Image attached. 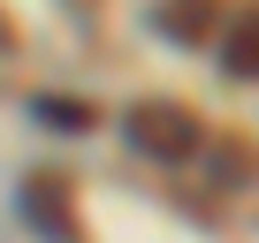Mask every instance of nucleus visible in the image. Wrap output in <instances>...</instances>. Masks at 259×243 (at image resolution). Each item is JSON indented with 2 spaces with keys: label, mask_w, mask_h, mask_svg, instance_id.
Listing matches in <instances>:
<instances>
[{
  "label": "nucleus",
  "mask_w": 259,
  "mask_h": 243,
  "mask_svg": "<svg viewBox=\"0 0 259 243\" xmlns=\"http://www.w3.org/2000/svg\"><path fill=\"white\" fill-rule=\"evenodd\" d=\"M122 137L138 145V152H153V160H168V167L206 145L198 114H191V106H160V99H153V106H130V114H122Z\"/></svg>",
  "instance_id": "nucleus-1"
},
{
  "label": "nucleus",
  "mask_w": 259,
  "mask_h": 243,
  "mask_svg": "<svg viewBox=\"0 0 259 243\" xmlns=\"http://www.w3.org/2000/svg\"><path fill=\"white\" fill-rule=\"evenodd\" d=\"M206 23H213V0H168L160 8V31L176 38H206Z\"/></svg>",
  "instance_id": "nucleus-3"
},
{
  "label": "nucleus",
  "mask_w": 259,
  "mask_h": 243,
  "mask_svg": "<svg viewBox=\"0 0 259 243\" xmlns=\"http://www.w3.org/2000/svg\"><path fill=\"white\" fill-rule=\"evenodd\" d=\"M46 122H61V130H84V122H92V114H84L76 99H46Z\"/></svg>",
  "instance_id": "nucleus-4"
},
{
  "label": "nucleus",
  "mask_w": 259,
  "mask_h": 243,
  "mask_svg": "<svg viewBox=\"0 0 259 243\" xmlns=\"http://www.w3.org/2000/svg\"><path fill=\"white\" fill-rule=\"evenodd\" d=\"M236 76H259V8H244L236 23H229V53H221Z\"/></svg>",
  "instance_id": "nucleus-2"
}]
</instances>
